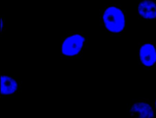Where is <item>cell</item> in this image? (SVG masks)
<instances>
[{"instance_id":"cell-1","label":"cell","mask_w":156,"mask_h":118,"mask_svg":"<svg viewBox=\"0 0 156 118\" xmlns=\"http://www.w3.org/2000/svg\"><path fill=\"white\" fill-rule=\"evenodd\" d=\"M99 21L111 37H119L126 30V10L120 4H106L100 10Z\"/></svg>"},{"instance_id":"cell-3","label":"cell","mask_w":156,"mask_h":118,"mask_svg":"<svg viewBox=\"0 0 156 118\" xmlns=\"http://www.w3.org/2000/svg\"><path fill=\"white\" fill-rule=\"evenodd\" d=\"M138 64L144 70H154L156 66V44L152 42L139 43Z\"/></svg>"},{"instance_id":"cell-5","label":"cell","mask_w":156,"mask_h":118,"mask_svg":"<svg viewBox=\"0 0 156 118\" xmlns=\"http://www.w3.org/2000/svg\"><path fill=\"white\" fill-rule=\"evenodd\" d=\"M1 98H13L21 92L22 82L16 77L1 74Z\"/></svg>"},{"instance_id":"cell-2","label":"cell","mask_w":156,"mask_h":118,"mask_svg":"<svg viewBox=\"0 0 156 118\" xmlns=\"http://www.w3.org/2000/svg\"><path fill=\"white\" fill-rule=\"evenodd\" d=\"M88 44V38L84 32L68 33L61 39V59H77L87 48Z\"/></svg>"},{"instance_id":"cell-4","label":"cell","mask_w":156,"mask_h":118,"mask_svg":"<svg viewBox=\"0 0 156 118\" xmlns=\"http://www.w3.org/2000/svg\"><path fill=\"white\" fill-rule=\"evenodd\" d=\"M128 115L134 118H154L153 104L147 98L134 101L127 107Z\"/></svg>"},{"instance_id":"cell-8","label":"cell","mask_w":156,"mask_h":118,"mask_svg":"<svg viewBox=\"0 0 156 118\" xmlns=\"http://www.w3.org/2000/svg\"><path fill=\"white\" fill-rule=\"evenodd\" d=\"M154 103H153V109H154V113L156 114V93L155 94L154 98Z\"/></svg>"},{"instance_id":"cell-9","label":"cell","mask_w":156,"mask_h":118,"mask_svg":"<svg viewBox=\"0 0 156 118\" xmlns=\"http://www.w3.org/2000/svg\"></svg>"},{"instance_id":"cell-6","label":"cell","mask_w":156,"mask_h":118,"mask_svg":"<svg viewBox=\"0 0 156 118\" xmlns=\"http://www.w3.org/2000/svg\"><path fill=\"white\" fill-rule=\"evenodd\" d=\"M138 18L140 20H156V1L139 0Z\"/></svg>"},{"instance_id":"cell-7","label":"cell","mask_w":156,"mask_h":118,"mask_svg":"<svg viewBox=\"0 0 156 118\" xmlns=\"http://www.w3.org/2000/svg\"><path fill=\"white\" fill-rule=\"evenodd\" d=\"M5 26V19L2 16H1V33L2 34L4 31Z\"/></svg>"}]
</instances>
